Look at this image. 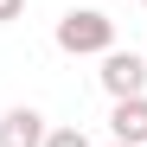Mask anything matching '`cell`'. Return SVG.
Returning a JSON list of instances; mask_svg holds the SVG:
<instances>
[{
	"mask_svg": "<svg viewBox=\"0 0 147 147\" xmlns=\"http://www.w3.org/2000/svg\"><path fill=\"white\" fill-rule=\"evenodd\" d=\"M45 147H90V134L77 128V121H64V128H51V134H45Z\"/></svg>",
	"mask_w": 147,
	"mask_h": 147,
	"instance_id": "cell-5",
	"label": "cell"
},
{
	"mask_svg": "<svg viewBox=\"0 0 147 147\" xmlns=\"http://www.w3.org/2000/svg\"><path fill=\"white\" fill-rule=\"evenodd\" d=\"M19 13H26V0H0V26H13Z\"/></svg>",
	"mask_w": 147,
	"mask_h": 147,
	"instance_id": "cell-6",
	"label": "cell"
},
{
	"mask_svg": "<svg viewBox=\"0 0 147 147\" xmlns=\"http://www.w3.org/2000/svg\"><path fill=\"white\" fill-rule=\"evenodd\" d=\"M115 147H128V141H115Z\"/></svg>",
	"mask_w": 147,
	"mask_h": 147,
	"instance_id": "cell-7",
	"label": "cell"
},
{
	"mask_svg": "<svg viewBox=\"0 0 147 147\" xmlns=\"http://www.w3.org/2000/svg\"><path fill=\"white\" fill-rule=\"evenodd\" d=\"M109 134L128 141V147H147V96H121L109 109Z\"/></svg>",
	"mask_w": 147,
	"mask_h": 147,
	"instance_id": "cell-4",
	"label": "cell"
},
{
	"mask_svg": "<svg viewBox=\"0 0 147 147\" xmlns=\"http://www.w3.org/2000/svg\"><path fill=\"white\" fill-rule=\"evenodd\" d=\"M141 7H147V0H141Z\"/></svg>",
	"mask_w": 147,
	"mask_h": 147,
	"instance_id": "cell-8",
	"label": "cell"
},
{
	"mask_svg": "<svg viewBox=\"0 0 147 147\" xmlns=\"http://www.w3.org/2000/svg\"><path fill=\"white\" fill-rule=\"evenodd\" d=\"M45 134H51V121L38 109H26V102L0 115V147H45Z\"/></svg>",
	"mask_w": 147,
	"mask_h": 147,
	"instance_id": "cell-3",
	"label": "cell"
},
{
	"mask_svg": "<svg viewBox=\"0 0 147 147\" xmlns=\"http://www.w3.org/2000/svg\"><path fill=\"white\" fill-rule=\"evenodd\" d=\"M96 77H102V90L115 96V102L121 96H147V58L115 45V51H102V70H96Z\"/></svg>",
	"mask_w": 147,
	"mask_h": 147,
	"instance_id": "cell-2",
	"label": "cell"
},
{
	"mask_svg": "<svg viewBox=\"0 0 147 147\" xmlns=\"http://www.w3.org/2000/svg\"><path fill=\"white\" fill-rule=\"evenodd\" d=\"M51 38H58V51H70V58H102V51H115V19L102 7H70Z\"/></svg>",
	"mask_w": 147,
	"mask_h": 147,
	"instance_id": "cell-1",
	"label": "cell"
}]
</instances>
